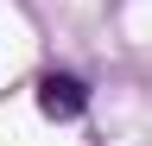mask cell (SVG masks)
Listing matches in <instances>:
<instances>
[{
	"mask_svg": "<svg viewBox=\"0 0 152 146\" xmlns=\"http://www.w3.org/2000/svg\"><path fill=\"white\" fill-rule=\"evenodd\" d=\"M38 108H45L51 121H76L89 108V89L76 83V76H64V70H51V76L38 83Z\"/></svg>",
	"mask_w": 152,
	"mask_h": 146,
	"instance_id": "1",
	"label": "cell"
}]
</instances>
